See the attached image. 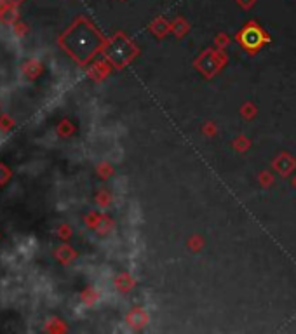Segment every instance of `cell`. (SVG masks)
<instances>
[{"mask_svg":"<svg viewBox=\"0 0 296 334\" xmlns=\"http://www.w3.org/2000/svg\"><path fill=\"white\" fill-rule=\"evenodd\" d=\"M98 35L87 23L80 21L67 37V47L80 58H87L98 47Z\"/></svg>","mask_w":296,"mask_h":334,"instance_id":"6da1fadb","label":"cell"},{"mask_svg":"<svg viewBox=\"0 0 296 334\" xmlns=\"http://www.w3.org/2000/svg\"><path fill=\"white\" fill-rule=\"evenodd\" d=\"M239 2H241V4H242V6H244V7H249L251 4L254 2V0H239Z\"/></svg>","mask_w":296,"mask_h":334,"instance_id":"3957f363","label":"cell"},{"mask_svg":"<svg viewBox=\"0 0 296 334\" xmlns=\"http://www.w3.org/2000/svg\"><path fill=\"white\" fill-rule=\"evenodd\" d=\"M241 40L246 47H258L263 42V34L258 26H247L241 34Z\"/></svg>","mask_w":296,"mask_h":334,"instance_id":"7a4b0ae2","label":"cell"}]
</instances>
